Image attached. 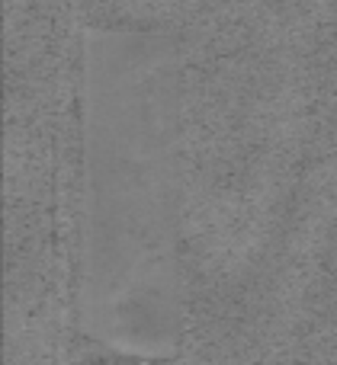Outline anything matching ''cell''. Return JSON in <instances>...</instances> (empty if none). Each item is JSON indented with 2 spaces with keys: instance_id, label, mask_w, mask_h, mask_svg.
<instances>
[{
  "instance_id": "obj_1",
  "label": "cell",
  "mask_w": 337,
  "mask_h": 365,
  "mask_svg": "<svg viewBox=\"0 0 337 365\" xmlns=\"http://www.w3.org/2000/svg\"><path fill=\"white\" fill-rule=\"evenodd\" d=\"M87 304L106 343L161 349L180 321L173 269V55L154 32L87 48Z\"/></svg>"
}]
</instances>
